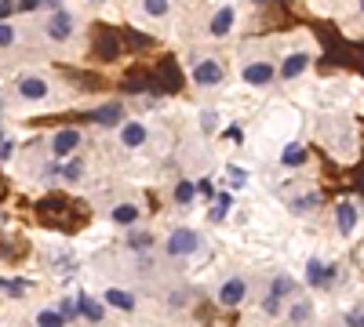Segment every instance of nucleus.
I'll return each instance as SVG.
<instances>
[{
    "instance_id": "obj_24",
    "label": "nucleus",
    "mask_w": 364,
    "mask_h": 327,
    "mask_svg": "<svg viewBox=\"0 0 364 327\" xmlns=\"http://www.w3.org/2000/svg\"><path fill=\"white\" fill-rule=\"evenodd\" d=\"M317 204H321V196H317V193H306V196H295L291 207H295V211H314Z\"/></svg>"
},
{
    "instance_id": "obj_4",
    "label": "nucleus",
    "mask_w": 364,
    "mask_h": 327,
    "mask_svg": "<svg viewBox=\"0 0 364 327\" xmlns=\"http://www.w3.org/2000/svg\"><path fill=\"white\" fill-rule=\"evenodd\" d=\"M273 77H277V70H273L269 62H248L245 70H240V80L252 84V87H266V84H273Z\"/></svg>"
},
{
    "instance_id": "obj_7",
    "label": "nucleus",
    "mask_w": 364,
    "mask_h": 327,
    "mask_svg": "<svg viewBox=\"0 0 364 327\" xmlns=\"http://www.w3.org/2000/svg\"><path fill=\"white\" fill-rule=\"evenodd\" d=\"M336 277H339L336 265H321V258H306V280H310V287H324L328 280H336Z\"/></svg>"
},
{
    "instance_id": "obj_20",
    "label": "nucleus",
    "mask_w": 364,
    "mask_h": 327,
    "mask_svg": "<svg viewBox=\"0 0 364 327\" xmlns=\"http://www.w3.org/2000/svg\"><path fill=\"white\" fill-rule=\"evenodd\" d=\"M26 287H29L26 280H18V277H15V280H11V277H4V294H8V299H22Z\"/></svg>"
},
{
    "instance_id": "obj_12",
    "label": "nucleus",
    "mask_w": 364,
    "mask_h": 327,
    "mask_svg": "<svg viewBox=\"0 0 364 327\" xmlns=\"http://www.w3.org/2000/svg\"><path fill=\"white\" fill-rule=\"evenodd\" d=\"M336 226H339L343 236H350V233L357 229V207H353L350 200H343V204L336 207Z\"/></svg>"
},
{
    "instance_id": "obj_25",
    "label": "nucleus",
    "mask_w": 364,
    "mask_h": 327,
    "mask_svg": "<svg viewBox=\"0 0 364 327\" xmlns=\"http://www.w3.org/2000/svg\"><path fill=\"white\" fill-rule=\"evenodd\" d=\"M80 174H84L80 160H70V164L63 167V178H66V182H80Z\"/></svg>"
},
{
    "instance_id": "obj_29",
    "label": "nucleus",
    "mask_w": 364,
    "mask_h": 327,
    "mask_svg": "<svg viewBox=\"0 0 364 327\" xmlns=\"http://www.w3.org/2000/svg\"><path fill=\"white\" fill-rule=\"evenodd\" d=\"M230 182H233V186H245V182H248V171L237 167V164H230Z\"/></svg>"
},
{
    "instance_id": "obj_11",
    "label": "nucleus",
    "mask_w": 364,
    "mask_h": 327,
    "mask_svg": "<svg viewBox=\"0 0 364 327\" xmlns=\"http://www.w3.org/2000/svg\"><path fill=\"white\" fill-rule=\"evenodd\" d=\"M230 29H233V8L226 4V8H219L215 15H211V22H208V33H211V37H226Z\"/></svg>"
},
{
    "instance_id": "obj_30",
    "label": "nucleus",
    "mask_w": 364,
    "mask_h": 327,
    "mask_svg": "<svg viewBox=\"0 0 364 327\" xmlns=\"http://www.w3.org/2000/svg\"><path fill=\"white\" fill-rule=\"evenodd\" d=\"M346 327H364V309H350L346 313Z\"/></svg>"
},
{
    "instance_id": "obj_13",
    "label": "nucleus",
    "mask_w": 364,
    "mask_h": 327,
    "mask_svg": "<svg viewBox=\"0 0 364 327\" xmlns=\"http://www.w3.org/2000/svg\"><path fill=\"white\" fill-rule=\"evenodd\" d=\"M120 142H124L128 150H139V145L146 142V128H142L139 121H128L124 128H120Z\"/></svg>"
},
{
    "instance_id": "obj_28",
    "label": "nucleus",
    "mask_w": 364,
    "mask_h": 327,
    "mask_svg": "<svg viewBox=\"0 0 364 327\" xmlns=\"http://www.w3.org/2000/svg\"><path fill=\"white\" fill-rule=\"evenodd\" d=\"M262 313H266V316H277V313H281V299H277V294H266Z\"/></svg>"
},
{
    "instance_id": "obj_22",
    "label": "nucleus",
    "mask_w": 364,
    "mask_h": 327,
    "mask_svg": "<svg viewBox=\"0 0 364 327\" xmlns=\"http://www.w3.org/2000/svg\"><path fill=\"white\" fill-rule=\"evenodd\" d=\"M142 8H146V15H154V18H161V15H168V8H171V0H142Z\"/></svg>"
},
{
    "instance_id": "obj_5",
    "label": "nucleus",
    "mask_w": 364,
    "mask_h": 327,
    "mask_svg": "<svg viewBox=\"0 0 364 327\" xmlns=\"http://www.w3.org/2000/svg\"><path fill=\"white\" fill-rule=\"evenodd\" d=\"M77 145H80V131L77 128H63V131H55V138H51V153L55 157H73Z\"/></svg>"
},
{
    "instance_id": "obj_21",
    "label": "nucleus",
    "mask_w": 364,
    "mask_h": 327,
    "mask_svg": "<svg viewBox=\"0 0 364 327\" xmlns=\"http://www.w3.org/2000/svg\"><path fill=\"white\" fill-rule=\"evenodd\" d=\"M230 200H233L230 193H219V196H215V207H211V218H215V222H223V218H226V211H230Z\"/></svg>"
},
{
    "instance_id": "obj_18",
    "label": "nucleus",
    "mask_w": 364,
    "mask_h": 327,
    "mask_svg": "<svg viewBox=\"0 0 364 327\" xmlns=\"http://www.w3.org/2000/svg\"><path fill=\"white\" fill-rule=\"evenodd\" d=\"M63 313H58V309H41L37 313V327H63Z\"/></svg>"
},
{
    "instance_id": "obj_23",
    "label": "nucleus",
    "mask_w": 364,
    "mask_h": 327,
    "mask_svg": "<svg viewBox=\"0 0 364 327\" xmlns=\"http://www.w3.org/2000/svg\"><path fill=\"white\" fill-rule=\"evenodd\" d=\"M281 160H284L288 167H295V164H302V160H306V150H302V145H288V150L281 153Z\"/></svg>"
},
{
    "instance_id": "obj_27",
    "label": "nucleus",
    "mask_w": 364,
    "mask_h": 327,
    "mask_svg": "<svg viewBox=\"0 0 364 327\" xmlns=\"http://www.w3.org/2000/svg\"><path fill=\"white\" fill-rule=\"evenodd\" d=\"M11 153H15V138H11V135H4V138H0V160L11 164Z\"/></svg>"
},
{
    "instance_id": "obj_14",
    "label": "nucleus",
    "mask_w": 364,
    "mask_h": 327,
    "mask_svg": "<svg viewBox=\"0 0 364 327\" xmlns=\"http://www.w3.org/2000/svg\"><path fill=\"white\" fill-rule=\"evenodd\" d=\"M77 302H80V313H84V316H87L91 323H102V316H106V306H102V302H95V299H87V294H80Z\"/></svg>"
},
{
    "instance_id": "obj_9",
    "label": "nucleus",
    "mask_w": 364,
    "mask_h": 327,
    "mask_svg": "<svg viewBox=\"0 0 364 327\" xmlns=\"http://www.w3.org/2000/svg\"><path fill=\"white\" fill-rule=\"evenodd\" d=\"M18 95L29 102H41L48 95V80L44 77H18Z\"/></svg>"
},
{
    "instance_id": "obj_10",
    "label": "nucleus",
    "mask_w": 364,
    "mask_h": 327,
    "mask_svg": "<svg viewBox=\"0 0 364 327\" xmlns=\"http://www.w3.org/2000/svg\"><path fill=\"white\" fill-rule=\"evenodd\" d=\"M306 66H310V55H306V51H291V55L284 58V66H281V80L302 77V73H306Z\"/></svg>"
},
{
    "instance_id": "obj_33",
    "label": "nucleus",
    "mask_w": 364,
    "mask_h": 327,
    "mask_svg": "<svg viewBox=\"0 0 364 327\" xmlns=\"http://www.w3.org/2000/svg\"><path fill=\"white\" fill-rule=\"evenodd\" d=\"M11 11H15V0H0V15H4V22L11 18Z\"/></svg>"
},
{
    "instance_id": "obj_17",
    "label": "nucleus",
    "mask_w": 364,
    "mask_h": 327,
    "mask_svg": "<svg viewBox=\"0 0 364 327\" xmlns=\"http://www.w3.org/2000/svg\"><path fill=\"white\" fill-rule=\"evenodd\" d=\"M288 320H291L295 327H306V323L314 320V306H310V302H295L291 313H288Z\"/></svg>"
},
{
    "instance_id": "obj_15",
    "label": "nucleus",
    "mask_w": 364,
    "mask_h": 327,
    "mask_svg": "<svg viewBox=\"0 0 364 327\" xmlns=\"http://www.w3.org/2000/svg\"><path fill=\"white\" fill-rule=\"evenodd\" d=\"M113 222L117 226H135L139 222V207L135 204H117L113 207Z\"/></svg>"
},
{
    "instance_id": "obj_16",
    "label": "nucleus",
    "mask_w": 364,
    "mask_h": 327,
    "mask_svg": "<svg viewBox=\"0 0 364 327\" xmlns=\"http://www.w3.org/2000/svg\"><path fill=\"white\" fill-rule=\"evenodd\" d=\"M106 302H109V306H117V309H124V313H132V309H135V299H132L128 291H120V287H109V291H106Z\"/></svg>"
},
{
    "instance_id": "obj_6",
    "label": "nucleus",
    "mask_w": 364,
    "mask_h": 327,
    "mask_svg": "<svg viewBox=\"0 0 364 327\" xmlns=\"http://www.w3.org/2000/svg\"><path fill=\"white\" fill-rule=\"evenodd\" d=\"M245 294H248L245 277H230V280L219 287V302H223V306H240V302H245Z\"/></svg>"
},
{
    "instance_id": "obj_8",
    "label": "nucleus",
    "mask_w": 364,
    "mask_h": 327,
    "mask_svg": "<svg viewBox=\"0 0 364 327\" xmlns=\"http://www.w3.org/2000/svg\"><path fill=\"white\" fill-rule=\"evenodd\" d=\"M91 121L102 124V128H117L120 121H124V106H120V102H106V106H99L95 113H91Z\"/></svg>"
},
{
    "instance_id": "obj_26",
    "label": "nucleus",
    "mask_w": 364,
    "mask_h": 327,
    "mask_svg": "<svg viewBox=\"0 0 364 327\" xmlns=\"http://www.w3.org/2000/svg\"><path fill=\"white\" fill-rule=\"evenodd\" d=\"M288 291H291V280H288V277H277V280L269 284V294H277V299H284Z\"/></svg>"
},
{
    "instance_id": "obj_3",
    "label": "nucleus",
    "mask_w": 364,
    "mask_h": 327,
    "mask_svg": "<svg viewBox=\"0 0 364 327\" xmlns=\"http://www.w3.org/2000/svg\"><path fill=\"white\" fill-rule=\"evenodd\" d=\"M73 15L70 11H55V15H48L44 18V33L51 37V40H70L73 37Z\"/></svg>"
},
{
    "instance_id": "obj_36",
    "label": "nucleus",
    "mask_w": 364,
    "mask_h": 327,
    "mask_svg": "<svg viewBox=\"0 0 364 327\" xmlns=\"http://www.w3.org/2000/svg\"><path fill=\"white\" fill-rule=\"evenodd\" d=\"M51 4H58V0H51Z\"/></svg>"
},
{
    "instance_id": "obj_32",
    "label": "nucleus",
    "mask_w": 364,
    "mask_h": 327,
    "mask_svg": "<svg viewBox=\"0 0 364 327\" xmlns=\"http://www.w3.org/2000/svg\"><path fill=\"white\" fill-rule=\"evenodd\" d=\"M128 244H135V248H149V236H146V233H135V236H128Z\"/></svg>"
},
{
    "instance_id": "obj_2",
    "label": "nucleus",
    "mask_w": 364,
    "mask_h": 327,
    "mask_svg": "<svg viewBox=\"0 0 364 327\" xmlns=\"http://www.w3.org/2000/svg\"><path fill=\"white\" fill-rule=\"evenodd\" d=\"M193 84L197 87H219L223 84V66L215 58H197L193 62Z\"/></svg>"
},
{
    "instance_id": "obj_35",
    "label": "nucleus",
    "mask_w": 364,
    "mask_h": 327,
    "mask_svg": "<svg viewBox=\"0 0 364 327\" xmlns=\"http://www.w3.org/2000/svg\"><path fill=\"white\" fill-rule=\"evenodd\" d=\"M357 4H360V11H364V0H357Z\"/></svg>"
},
{
    "instance_id": "obj_1",
    "label": "nucleus",
    "mask_w": 364,
    "mask_h": 327,
    "mask_svg": "<svg viewBox=\"0 0 364 327\" xmlns=\"http://www.w3.org/2000/svg\"><path fill=\"white\" fill-rule=\"evenodd\" d=\"M197 248H200V236L193 229H171V236L164 240V251L171 258H190Z\"/></svg>"
},
{
    "instance_id": "obj_19",
    "label": "nucleus",
    "mask_w": 364,
    "mask_h": 327,
    "mask_svg": "<svg viewBox=\"0 0 364 327\" xmlns=\"http://www.w3.org/2000/svg\"><path fill=\"white\" fill-rule=\"evenodd\" d=\"M197 189H200V186H193V182H178V186H175V204H193Z\"/></svg>"
},
{
    "instance_id": "obj_31",
    "label": "nucleus",
    "mask_w": 364,
    "mask_h": 327,
    "mask_svg": "<svg viewBox=\"0 0 364 327\" xmlns=\"http://www.w3.org/2000/svg\"><path fill=\"white\" fill-rule=\"evenodd\" d=\"M0 44H4V48H11L15 44V29L4 22V26H0Z\"/></svg>"
},
{
    "instance_id": "obj_34",
    "label": "nucleus",
    "mask_w": 364,
    "mask_h": 327,
    "mask_svg": "<svg viewBox=\"0 0 364 327\" xmlns=\"http://www.w3.org/2000/svg\"><path fill=\"white\" fill-rule=\"evenodd\" d=\"M37 4H41V0H22V11H33Z\"/></svg>"
}]
</instances>
